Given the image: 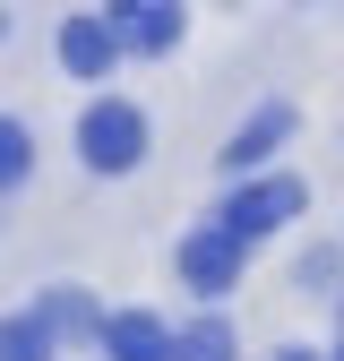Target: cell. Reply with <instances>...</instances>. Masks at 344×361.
I'll use <instances>...</instances> for the list:
<instances>
[{
  "label": "cell",
  "instance_id": "6da1fadb",
  "mask_svg": "<svg viewBox=\"0 0 344 361\" xmlns=\"http://www.w3.org/2000/svg\"><path fill=\"white\" fill-rule=\"evenodd\" d=\"M293 215H301V180L293 172H267V180H250V190L215 215V233H224L233 250H250V241H267L276 224H293Z\"/></svg>",
  "mask_w": 344,
  "mask_h": 361
},
{
  "label": "cell",
  "instance_id": "7a4b0ae2",
  "mask_svg": "<svg viewBox=\"0 0 344 361\" xmlns=\"http://www.w3.org/2000/svg\"><path fill=\"white\" fill-rule=\"evenodd\" d=\"M78 155L86 164H95V172H129V164H138L147 155V112L138 104H86V121H78Z\"/></svg>",
  "mask_w": 344,
  "mask_h": 361
},
{
  "label": "cell",
  "instance_id": "3957f363",
  "mask_svg": "<svg viewBox=\"0 0 344 361\" xmlns=\"http://www.w3.org/2000/svg\"><path fill=\"white\" fill-rule=\"evenodd\" d=\"M104 26H112V43H129V52H172V43H181V9H172V0H121Z\"/></svg>",
  "mask_w": 344,
  "mask_h": 361
},
{
  "label": "cell",
  "instance_id": "277c9868",
  "mask_svg": "<svg viewBox=\"0 0 344 361\" xmlns=\"http://www.w3.org/2000/svg\"><path fill=\"white\" fill-rule=\"evenodd\" d=\"M233 276H241V250L215 233V224L181 241V284H190V293H233Z\"/></svg>",
  "mask_w": 344,
  "mask_h": 361
},
{
  "label": "cell",
  "instance_id": "5b68a950",
  "mask_svg": "<svg viewBox=\"0 0 344 361\" xmlns=\"http://www.w3.org/2000/svg\"><path fill=\"white\" fill-rule=\"evenodd\" d=\"M95 336H104L112 361H172V327L147 319V310H121V319H104Z\"/></svg>",
  "mask_w": 344,
  "mask_h": 361
},
{
  "label": "cell",
  "instance_id": "8992f818",
  "mask_svg": "<svg viewBox=\"0 0 344 361\" xmlns=\"http://www.w3.org/2000/svg\"><path fill=\"white\" fill-rule=\"evenodd\" d=\"M112 52H121V43H112L104 18H69V26H61V61H69V78H104Z\"/></svg>",
  "mask_w": 344,
  "mask_h": 361
},
{
  "label": "cell",
  "instance_id": "52a82bcc",
  "mask_svg": "<svg viewBox=\"0 0 344 361\" xmlns=\"http://www.w3.org/2000/svg\"><path fill=\"white\" fill-rule=\"evenodd\" d=\"M284 129H293V112H284V104H267V112H258V121H250V129H241V138H233V147H224V164H233V172H250V164H258V155H267V147H276V138H284Z\"/></svg>",
  "mask_w": 344,
  "mask_h": 361
},
{
  "label": "cell",
  "instance_id": "ba28073f",
  "mask_svg": "<svg viewBox=\"0 0 344 361\" xmlns=\"http://www.w3.org/2000/svg\"><path fill=\"white\" fill-rule=\"evenodd\" d=\"M172 361H233V327H224V319L181 327V336H172Z\"/></svg>",
  "mask_w": 344,
  "mask_h": 361
},
{
  "label": "cell",
  "instance_id": "9c48e42d",
  "mask_svg": "<svg viewBox=\"0 0 344 361\" xmlns=\"http://www.w3.org/2000/svg\"><path fill=\"white\" fill-rule=\"evenodd\" d=\"M35 319H43V336H86V327H95V310H86V293H52Z\"/></svg>",
  "mask_w": 344,
  "mask_h": 361
},
{
  "label": "cell",
  "instance_id": "30bf717a",
  "mask_svg": "<svg viewBox=\"0 0 344 361\" xmlns=\"http://www.w3.org/2000/svg\"><path fill=\"white\" fill-rule=\"evenodd\" d=\"M0 361H52V336H43V319H9V327H0Z\"/></svg>",
  "mask_w": 344,
  "mask_h": 361
},
{
  "label": "cell",
  "instance_id": "8fae6325",
  "mask_svg": "<svg viewBox=\"0 0 344 361\" xmlns=\"http://www.w3.org/2000/svg\"><path fill=\"white\" fill-rule=\"evenodd\" d=\"M26 164H35V138H26L18 121H0V190H18V180H26Z\"/></svg>",
  "mask_w": 344,
  "mask_h": 361
},
{
  "label": "cell",
  "instance_id": "7c38bea8",
  "mask_svg": "<svg viewBox=\"0 0 344 361\" xmlns=\"http://www.w3.org/2000/svg\"><path fill=\"white\" fill-rule=\"evenodd\" d=\"M276 361H319V353H276Z\"/></svg>",
  "mask_w": 344,
  "mask_h": 361
},
{
  "label": "cell",
  "instance_id": "4fadbf2b",
  "mask_svg": "<svg viewBox=\"0 0 344 361\" xmlns=\"http://www.w3.org/2000/svg\"><path fill=\"white\" fill-rule=\"evenodd\" d=\"M336 361H344V344H336Z\"/></svg>",
  "mask_w": 344,
  "mask_h": 361
}]
</instances>
